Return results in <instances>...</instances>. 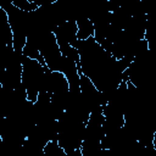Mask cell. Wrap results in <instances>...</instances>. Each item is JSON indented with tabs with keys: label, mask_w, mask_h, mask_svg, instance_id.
<instances>
[{
	"label": "cell",
	"mask_w": 156,
	"mask_h": 156,
	"mask_svg": "<svg viewBox=\"0 0 156 156\" xmlns=\"http://www.w3.org/2000/svg\"><path fill=\"white\" fill-rule=\"evenodd\" d=\"M85 123L68 112H63L57 119V144L66 154L80 149L84 138Z\"/></svg>",
	"instance_id": "cell-1"
},
{
	"label": "cell",
	"mask_w": 156,
	"mask_h": 156,
	"mask_svg": "<svg viewBox=\"0 0 156 156\" xmlns=\"http://www.w3.org/2000/svg\"><path fill=\"white\" fill-rule=\"evenodd\" d=\"M46 67L37 60L23 57L22 61V77L21 84L26 90L27 100L35 102L41 90L44 78H45Z\"/></svg>",
	"instance_id": "cell-2"
},
{
	"label": "cell",
	"mask_w": 156,
	"mask_h": 156,
	"mask_svg": "<svg viewBox=\"0 0 156 156\" xmlns=\"http://www.w3.org/2000/svg\"><path fill=\"white\" fill-rule=\"evenodd\" d=\"M0 7L6 12L9 24L12 32V48L17 52H22V49L26 45L27 30L29 23V12L18 10L12 5L11 1L1 2Z\"/></svg>",
	"instance_id": "cell-3"
},
{
	"label": "cell",
	"mask_w": 156,
	"mask_h": 156,
	"mask_svg": "<svg viewBox=\"0 0 156 156\" xmlns=\"http://www.w3.org/2000/svg\"><path fill=\"white\" fill-rule=\"evenodd\" d=\"M39 52L45 67L51 72H60L62 65V55L56 43L55 35L49 33L39 45Z\"/></svg>",
	"instance_id": "cell-4"
},
{
	"label": "cell",
	"mask_w": 156,
	"mask_h": 156,
	"mask_svg": "<svg viewBox=\"0 0 156 156\" xmlns=\"http://www.w3.org/2000/svg\"><path fill=\"white\" fill-rule=\"evenodd\" d=\"M79 88H80V94H82L87 106L89 107L90 112L105 106L102 94L95 88V85L91 83V80L88 77H85L84 74H80Z\"/></svg>",
	"instance_id": "cell-5"
},
{
	"label": "cell",
	"mask_w": 156,
	"mask_h": 156,
	"mask_svg": "<svg viewBox=\"0 0 156 156\" xmlns=\"http://www.w3.org/2000/svg\"><path fill=\"white\" fill-rule=\"evenodd\" d=\"M52 34L55 35L56 43L58 48L66 46V45H73L77 40V24L74 20H68L65 22H61L54 30Z\"/></svg>",
	"instance_id": "cell-6"
},
{
	"label": "cell",
	"mask_w": 156,
	"mask_h": 156,
	"mask_svg": "<svg viewBox=\"0 0 156 156\" xmlns=\"http://www.w3.org/2000/svg\"><path fill=\"white\" fill-rule=\"evenodd\" d=\"M76 24H77V40H87L89 38H93L94 28L88 15L85 13L79 15L76 18Z\"/></svg>",
	"instance_id": "cell-7"
},
{
	"label": "cell",
	"mask_w": 156,
	"mask_h": 156,
	"mask_svg": "<svg viewBox=\"0 0 156 156\" xmlns=\"http://www.w3.org/2000/svg\"><path fill=\"white\" fill-rule=\"evenodd\" d=\"M44 146L45 145L30 138H26L22 146L21 156H44Z\"/></svg>",
	"instance_id": "cell-8"
},
{
	"label": "cell",
	"mask_w": 156,
	"mask_h": 156,
	"mask_svg": "<svg viewBox=\"0 0 156 156\" xmlns=\"http://www.w3.org/2000/svg\"><path fill=\"white\" fill-rule=\"evenodd\" d=\"M44 156H67V154L57 141H49L44 146Z\"/></svg>",
	"instance_id": "cell-9"
},
{
	"label": "cell",
	"mask_w": 156,
	"mask_h": 156,
	"mask_svg": "<svg viewBox=\"0 0 156 156\" xmlns=\"http://www.w3.org/2000/svg\"><path fill=\"white\" fill-rule=\"evenodd\" d=\"M11 2L15 7L24 12H33L39 7L34 0H11Z\"/></svg>",
	"instance_id": "cell-10"
}]
</instances>
